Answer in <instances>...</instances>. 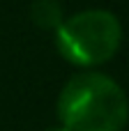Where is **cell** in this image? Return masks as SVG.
<instances>
[{"label":"cell","mask_w":129,"mask_h":131,"mask_svg":"<svg viewBox=\"0 0 129 131\" xmlns=\"http://www.w3.org/2000/svg\"><path fill=\"white\" fill-rule=\"evenodd\" d=\"M58 117L67 131H122L129 122V99L106 74H78L58 97Z\"/></svg>","instance_id":"1"},{"label":"cell","mask_w":129,"mask_h":131,"mask_svg":"<svg viewBox=\"0 0 129 131\" xmlns=\"http://www.w3.org/2000/svg\"><path fill=\"white\" fill-rule=\"evenodd\" d=\"M55 51L69 64L97 67L108 62L122 44V25L108 9H83L55 28Z\"/></svg>","instance_id":"2"},{"label":"cell","mask_w":129,"mask_h":131,"mask_svg":"<svg viewBox=\"0 0 129 131\" xmlns=\"http://www.w3.org/2000/svg\"><path fill=\"white\" fill-rule=\"evenodd\" d=\"M30 18L37 28L42 30H53L65 21L62 16V7L58 5V0H35L30 7Z\"/></svg>","instance_id":"3"},{"label":"cell","mask_w":129,"mask_h":131,"mask_svg":"<svg viewBox=\"0 0 129 131\" xmlns=\"http://www.w3.org/2000/svg\"><path fill=\"white\" fill-rule=\"evenodd\" d=\"M46 131H67L65 127H53V129H46Z\"/></svg>","instance_id":"4"}]
</instances>
